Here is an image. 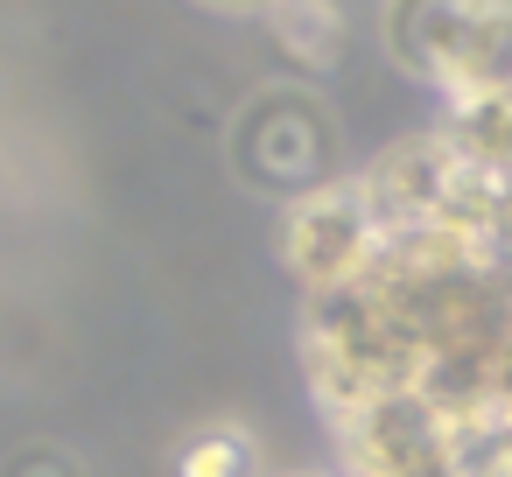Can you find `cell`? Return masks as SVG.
Listing matches in <instances>:
<instances>
[{"label": "cell", "instance_id": "cell-1", "mask_svg": "<svg viewBox=\"0 0 512 477\" xmlns=\"http://www.w3.org/2000/svg\"><path fill=\"white\" fill-rule=\"evenodd\" d=\"M330 148H337L330 141V113L309 92H260L239 113V127H232V155H239L246 183L281 190L288 204L323 190V183H337L330 176Z\"/></svg>", "mask_w": 512, "mask_h": 477}, {"label": "cell", "instance_id": "cell-7", "mask_svg": "<svg viewBox=\"0 0 512 477\" xmlns=\"http://www.w3.org/2000/svg\"><path fill=\"white\" fill-rule=\"evenodd\" d=\"M449 141V155L477 176H512V92H484V99H456L435 127Z\"/></svg>", "mask_w": 512, "mask_h": 477}, {"label": "cell", "instance_id": "cell-6", "mask_svg": "<svg viewBox=\"0 0 512 477\" xmlns=\"http://www.w3.org/2000/svg\"><path fill=\"white\" fill-rule=\"evenodd\" d=\"M470 8H477V0H386V22L379 29H386L393 64L407 78L435 85L442 64H449V50H456V36H463V22H470Z\"/></svg>", "mask_w": 512, "mask_h": 477}, {"label": "cell", "instance_id": "cell-4", "mask_svg": "<svg viewBox=\"0 0 512 477\" xmlns=\"http://www.w3.org/2000/svg\"><path fill=\"white\" fill-rule=\"evenodd\" d=\"M442 442H449V421H442L414 386L379 393L372 407H358V414L337 421V449H344V470H351V477H393V470L435 456Z\"/></svg>", "mask_w": 512, "mask_h": 477}, {"label": "cell", "instance_id": "cell-8", "mask_svg": "<svg viewBox=\"0 0 512 477\" xmlns=\"http://www.w3.org/2000/svg\"><path fill=\"white\" fill-rule=\"evenodd\" d=\"M267 22H274L281 50H288L295 64H309V71L337 64V50H344V15L330 8V0H274Z\"/></svg>", "mask_w": 512, "mask_h": 477}, {"label": "cell", "instance_id": "cell-10", "mask_svg": "<svg viewBox=\"0 0 512 477\" xmlns=\"http://www.w3.org/2000/svg\"><path fill=\"white\" fill-rule=\"evenodd\" d=\"M211 8H260V15H267L274 0H211Z\"/></svg>", "mask_w": 512, "mask_h": 477}, {"label": "cell", "instance_id": "cell-5", "mask_svg": "<svg viewBox=\"0 0 512 477\" xmlns=\"http://www.w3.org/2000/svg\"><path fill=\"white\" fill-rule=\"evenodd\" d=\"M435 92L456 106V99H484V92H512V0H477Z\"/></svg>", "mask_w": 512, "mask_h": 477}, {"label": "cell", "instance_id": "cell-9", "mask_svg": "<svg viewBox=\"0 0 512 477\" xmlns=\"http://www.w3.org/2000/svg\"><path fill=\"white\" fill-rule=\"evenodd\" d=\"M183 477H253V442L239 428H211L183 449Z\"/></svg>", "mask_w": 512, "mask_h": 477}, {"label": "cell", "instance_id": "cell-3", "mask_svg": "<svg viewBox=\"0 0 512 477\" xmlns=\"http://www.w3.org/2000/svg\"><path fill=\"white\" fill-rule=\"evenodd\" d=\"M456 155L442 134H414V141H393L365 176H358V197L365 211L379 218V232H421L442 218L449 190H456Z\"/></svg>", "mask_w": 512, "mask_h": 477}, {"label": "cell", "instance_id": "cell-2", "mask_svg": "<svg viewBox=\"0 0 512 477\" xmlns=\"http://www.w3.org/2000/svg\"><path fill=\"white\" fill-rule=\"evenodd\" d=\"M379 239H386V232H379V218L365 211L358 183H323V190L295 197L288 218H281V260H288V274H295L309 295L358 281V274L372 267Z\"/></svg>", "mask_w": 512, "mask_h": 477}]
</instances>
